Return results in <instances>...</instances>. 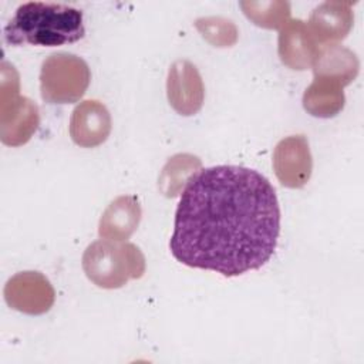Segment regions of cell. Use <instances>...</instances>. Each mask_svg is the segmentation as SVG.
Listing matches in <instances>:
<instances>
[{
    "label": "cell",
    "mask_w": 364,
    "mask_h": 364,
    "mask_svg": "<svg viewBox=\"0 0 364 364\" xmlns=\"http://www.w3.org/2000/svg\"><path fill=\"white\" fill-rule=\"evenodd\" d=\"M279 233L272 183L255 169L218 165L200 169L183 188L169 250L185 266L233 277L264 266Z\"/></svg>",
    "instance_id": "obj_1"
},
{
    "label": "cell",
    "mask_w": 364,
    "mask_h": 364,
    "mask_svg": "<svg viewBox=\"0 0 364 364\" xmlns=\"http://www.w3.org/2000/svg\"><path fill=\"white\" fill-rule=\"evenodd\" d=\"M85 36L82 11L61 3L27 1L17 7L3 30L7 46L57 47L80 41Z\"/></svg>",
    "instance_id": "obj_2"
},
{
    "label": "cell",
    "mask_w": 364,
    "mask_h": 364,
    "mask_svg": "<svg viewBox=\"0 0 364 364\" xmlns=\"http://www.w3.org/2000/svg\"><path fill=\"white\" fill-rule=\"evenodd\" d=\"M82 270L101 289H119L129 280L141 279L146 270L141 249L129 242L95 240L82 255Z\"/></svg>",
    "instance_id": "obj_3"
},
{
    "label": "cell",
    "mask_w": 364,
    "mask_h": 364,
    "mask_svg": "<svg viewBox=\"0 0 364 364\" xmlns=\"http://www.w3.org/2000/svg\"><path fill=\"white\" fill-rule=\"evenodd\" d=\"M1 64L0 91V139L7 146H21L30 141L40 124L38 107L27 97L18 95L20 81L16 68Z\"/></svg>",
    "instance_id": "obj_4"
},
{
    "label": "cell",
    "mask_w": 364,
    "mask_h": 364,
    "mask_svg": "<svg viewBox=\"0 0 364 364\" xmlns=\"http://www.w3.org/2000/svg\"><path fill=\"white\" fill-rule=\"evenodd\" d=\"M91 81L85 60L71 53H53L41 64L40 92L48 104L80 101Z\"/></svg>",
    "instance_id": "obj_5"
},
{
    "label": "cell",
    "mask_w": 364,
    "mask_h": 364,
    "mask_svg": "<svg viewBox=\"0 0 364 364\" xmlns=\"http://www.w3.org/2000/svg\"><path fill=\"white\" fill-rule=\"evenodd\" d=\"M6 303L17 311L38 316L47 313L55 300V290L40 272L26 270L10 277L3 290Z\"/></svg>",
    "instance_id": "obj_6"
},
{
    "label": "cell",
    "mask_w": 364,
    "mask_h": 364,
    "mask_svg": "<svg viewBox=\"0 0 364 364\" xmlns=\"http://www.w3.org/2000/svg\"><path fill=\"white\" fill-rule=\"evenodd\" d=\"M273 171L279 182L290 189L303 188L313 171V158L304 135H290L277 142L273 151Z\"/></svg>",
    "instance_id": "obj_7"
},
{
    "label": "cell",
    "mask_w": 364,
    "mask_h": 364,
    "mask_svg": "<svg viewBox=\"0 0 364 364\" xmlns=\"http://www.w3.org/2000/svg\"><path fill=\"white\" fill-rule=\"evenodd\" d=\"M169 105L183 117L195 115L203 105L205 87L195 64L189 60H176L171 64L166 78Z\"/></svg>",
    "instance_id": "obj_8"
},
{
    "label": "cell",
    "mask_w": 364,
    "mask_h": 364,
    "mask_svg": "<svg viewBox=\"0 0 364 364\" xmlns=\"http://www.w3.org/2000/svg\"><path fill=\"white\" fill-rule=\"evenodd\" d=\"M111 128V114L98 100L81 101L71 112L70 136L81 148H95L104 144Z\"/></svg>",
    "instance_id": "obj_9"
},
{
    "label": "cell",
    "mask_w": 364,
    "mask_h": 364,
    "mask_svg": "<svg viewBox=\"0 0 364 364\" xmlns=\"http://www.w3.org/2000/svg\"><path fill=\"white\" fill-rule=\"evenodd\" d=\"M320 44L303 20H289L279 33L277 53L280 61L297 71L311 68L318 54Z\"/></svg>",
    "instance_id": "obj_10"
},
{
    "label": "cell",
    "mask_w": 364,
    "mask_h": 364,
    "mask_svg": "<svg viewBox=\"0 0 364 364\" xmlns=\"http://www.w3.org/2000/svg\"><path fill=\"white\" fill-rule=\"evenodd\" d=\"M351 1H324L310 14L309 28L318 44H337L344 40L354 23Z\"/></svg>",
    "instance_id": "obj_11"
},
{
    "label": "cell",
    "mask_w": 364,
    "mask_h": 364,
    "mask_svg": "<svg viewBox=\"0 0 364 364\" xmlns=\"http://www.w3.org/2000/svg\"><path fill=\"white\" fill-rule=\"evenodd\" d=\"M141 218L139 200L132 195H121L101 215L98 235L101 239L124 242L138 229Z\"/></svg>",
    "instance_id": "obj_12"
},
{
    "label": "cell",
    "mask_w": 364,
    "mask_h": 364,
    "mask_svg": "<svg viewBox=\"0 0 364 364\" xmlns=\"http://www.w3.org/2000/svg\"><path fill=\"white\" fill-rule=\"evenodd\" d=\"M311 68L314 77L328 78L346 87L357 77L360 61L350 48L340 44H327L320 46Z\"/></svg>",
    "instance_id": "obj_13"
},
{
    "label": "cell",
    "mask_w": 364,
    "mask_h": 364,
    "mask_svg": "<svg viewBox=\"0 0 364 364\" xmlns=\"http://www.w3.org/2000/svg\"><path fill=\"white\" fill-rule=\"evenodd\" d=\"M343 85L328 80L314 77L313 82L303 94V107L307 114L317 118H333L341 112L346 104Z\"/></svg>",
    "instance_id": "obj_14"
},
{
    "label": "cell",
    "mask_w": 364,
    "mask_h": 364,
    "mask_svg": "<svg viewBox=\"0 0 364 364\" xmlns=\"http://www.w3.org/2000/svg\"><path fill=\"white\" fill-rule=\"evenodd\" d=\"M202 166L200 159L191 154H176L168 159L158 178L159 191L166 198H175L181 195L182 188Z\"/></svg>",
    "instance_id": "obj_15"
},
{
    "label": "cell",
    "mask_w": 364,
    "mask_h": 364,
    "mask_svg": "<svg viewBox=\"0 0 364 364\" xmlns=\"http://www.w3.org/2000/svg\"><path fill=\"white\" fill-rule=\"evenodd\" d=\"M245 16L259 27L280 30L290 20V3L287 1H240Z\"/></svg>",
    "instance_id": "obj_16"
},
{
    "label": "cell",
    "mask_w": 364,
    "mask_h": 364,
    "mask_svg": "<svg viewBox=\"0 0 364 364\" xmlns=\"http://www.w3.org/2000/svg\"><path fill=\"white\" fill-rule=\"evenodd\" d=\"M195 27L210 46L219 48L235 46L239 37V31L235 23L219 16L196 18Z\"/></svg>",
    "instance_id": "obj_17"
}]
</instances>
